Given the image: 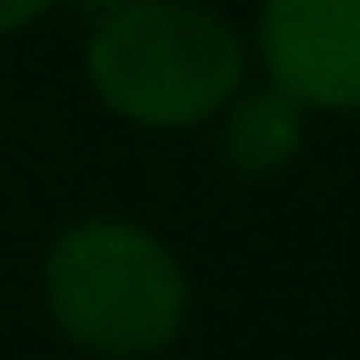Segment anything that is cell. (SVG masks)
<instances>
[{"mask_svg":"<svg viewBox=\"0 0 360 360\" xmlns=\"http://www.w3.org/2000/svg\"><path fill=\"white\" fill-rule=\"evenodd\" d=\"M95 101L146 133L209 127L253 76V38L209 0H133L89 25Z\"/></svg>","mask_w":360,"mask_h":360,"instance_id":"obj_1","label":"cell"},{"mask_svg":"<svg viewBox=\"0 0 360 360\" xmlns=\"http://www.w3.org/2000/svg\"><path fill=\"white\" fill-rule=\"evenodd\" d=\"M44 316L95 360H152L190 323V272L177 247L139 221L89 215L44 247Z\"/></svg>","mask_w":360,"mask_h":360,"instance_id":"obj_2","label":"cell"},{"mask_svg":"<svg viewBox=\"0 0 360 360\" xmlns=\"http://www.w3.org/2000/svg\"><path fill=\"white\" fill-rule=\"evenodd\" d=\"M253 63L310 114H360V0H259Z\"/></svg>","mask_w":360,"mask_h":360,"instance_id":"obj_3","label":"cell"},{"mask_svg":"<svg viewBox=\"0 0 360 360\" xmlns=\"http://www.w3.org/2000/svg\"><path fill=\"white\" fill-rule=\"evenodd\" d=\"M304 139H310V108L304 101H291L278 82H240V95L215 114V152H221V165L234 171V177H247V184H266V177H278V171H291V158L304 152Z\"/></svg>","mask_w":360,"mask_h":360,"instance_id":"obj_4","label":"cell"},{"mask_svg":"<svg viewBox=\"0 0 360 360\" xmlns=\"http://www.w3.org/2000/svg\"><path fill=\"white\" fill-rule=\"evenodd\" d=\"M63 0H0V38H13V32H25V25H38V19H51Z\"/></svg>","mask_w":360,"mask_h":360,"instance_id":"obj_5","label":"cell"},{"mask_svg":"<svg viewBox=\"0 0 360 360\" xmlns=\"http://www.w3.org/2000/svg\"><path fill=\"white\" fill-rule=\"evenodd\" d=\"M70 6H76L89 25H95V19H108V13H120V6H133V0H70Z\"/></svg>","mask_w":360,"mask_h":360,"instance_id":"obj_6","label":"cell"}]
</instances>
